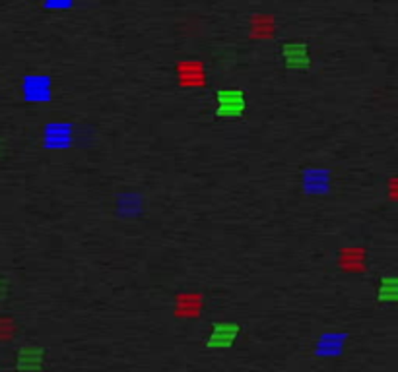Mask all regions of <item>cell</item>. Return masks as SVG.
<instances>
[{
	"instance_id": "1",
	"label": "cell",
	"mask_w": 398,
	"mask_h": 372,
	"mask_svg": "<svg viewBox=\"0 0 398 372\" xmlns=\"http://www.w3.org/2000/svg\"><path fill=\"white\" fill-rule=\"evenodd\" d=\"M181 80L185 84H197V82H202V70L197 64H185L181 68Z\"/></svg>"
}]
</instances>
